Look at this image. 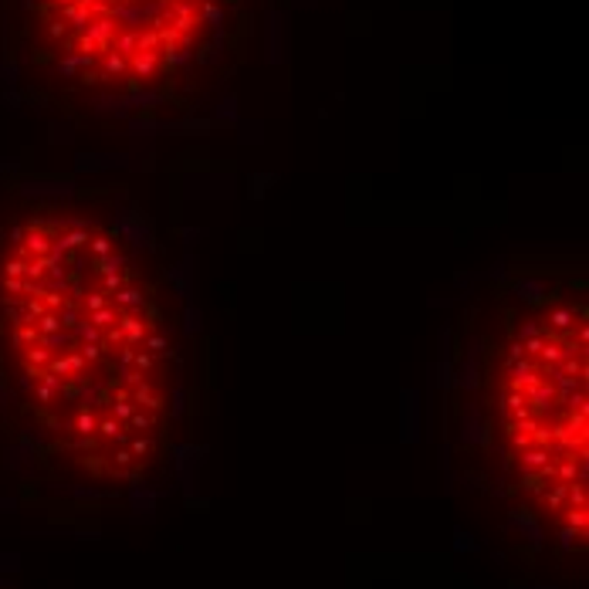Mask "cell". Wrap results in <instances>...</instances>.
Here are the masks:
<instances>
[{
	"instance_id": "obj_3",
	"label": "cell",
	"mask_w": 589,
	"mask_h": 589,
	"mask_svg": "<svg viewBox=\"0 0 589 589\" xmlns=\"http://www.w3.org/2000/svg\"><path fill=\"white\" fill-rule=\"evenodd\" d=\"M258 0H0V61L75 122L194 109L244 61Z\"/></svg>"
},
{
	"instance_id": "obj_1",
	"label": "cell",
	"mask_w": 589,
	"mask_h": 589,
	"mask_svg": "<svg viewBox=\"0 0 589 589\" xmlns=\"http://www.w3.org/2000/svg\"><path fill=\"white\" fill-rule=\"evenodd\" d=\"M183 328L156 247L92 187L0 176V444L38 481L126 491L170 454Z\"/></svg>"
},
{
	"instance_id": "obj_2",
	"label": "cell",
	"mask_w": 589,
	"mask_h": 589,
	"mask_svg": "<svg viewBox=\"0 0 589 589\" xmlns=\"http://www.w3.org/2000/svg\"><path fill=\"white\" fill-rule=\"evenodd\" d=\"M586 390V268H508L467 322V410L511 504L572 552L589 535Z\"/></svg>"
}]
</instances>
